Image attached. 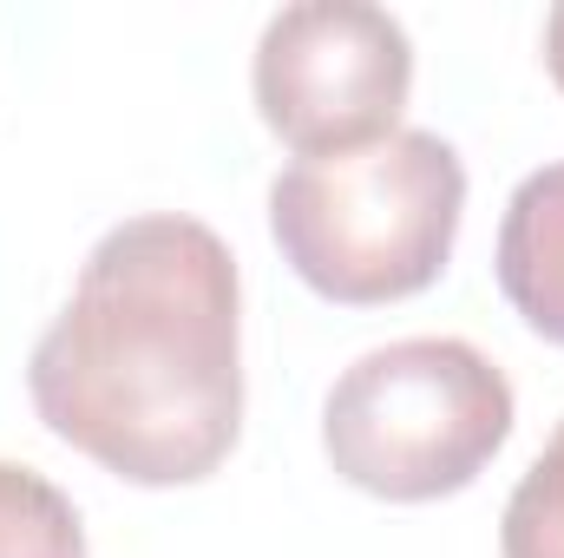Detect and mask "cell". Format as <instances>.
<instances>
[{
	"instance_id": "obj_1",
	"label": "cell",
	"mask_w": 564,
	"mask_h": 558,
	"mask_svg": "<svg viewBox=\"0 0 564 558\" xmlns=\"http://www.w3.org/2000/svg\"><path fill=\"white\" fill-rule=\"evenodd\" d=\"M40 420L132 486H197L243 433L230 244L177 211L106 230L26 362Z\"/></svg>"
},
{
	"instance_id": "obj_2",
	"label": "cell",
	"mask_w": 564,
	"mask_h": 558,
	"mask_svg": "<svg viewBox=\"0 0 564 558\" xmlns=\"http://www.w3.org/2000/svg\"><path fill=\"white\" fill-rule=\"evenodd\" d=\"M466 211V164L440 132L295 158L270 184V230L295 277L328 302L375 309L440 282Z\"/></svg>"
},
{
	"instance_id": "obj_3",
	"label": "cell",
	"mask_w": 564,
	"mask_h": 558,
	"mask_svg": "<svg viewBox=\"0 0 564 558\" xmlns=\"http://www.w3.org/2000/svg\"><path fill=\"white\" fill-rule=\"evenodd\" d=\"M512 382L459 335L368 348L322 401L328 466L394 506L466 493L512 440Z\"/></svg>"
},
{
	"instance_id": "obj_4",
	"label": "cell",
	"mask_w": 564,
	"mask_h": 558,
	"mask_svg": "<svg viewBox=\"0 0 564 558\" xmlns=\"http://www.w3.org/2000/svg\"><path fill=\"white\" fill-rule=\"evenodd\" d=\"M257 112L295 158H348L394 139L414 93V40L368 0H295L257 40Z\"/></svg>"
},
{
	"instance_id": "obj_5",
	"label": "cell",
	"mask_w": 564,
	"mask_h": 558,
	"mask_svg": "<svg viewBox=\"0 0 564 558\" xmlns=\"http://www.w3.org/2000/svg\"><path fill=\"white\" fill-rule=\"evenodd\" d=\"M499 289L532 335L564 348V158L532 171L499 224Z\"/></svg>"
},
{
	"instance_id": "obj_6",
	"label": "cell",
	"mask_w": 564,
	"mask_h": 558,
	"mask_svg": "<svg viewBox=\"0 0 564 558\" xmlns=\"http://www.w3.org/2000/svg\"><path fill=\"white\" fill-rule=\"evenodd\" d=\"M0 558H86L73 500L20 460H0Z\"/></svg>"
},
{
	"instance_id": "obj_7",
	"label": "cell",
	"mask_w": 564,
	"mask_h": 558,
	"mask_svg": "<svg viewBox=\"0 0 564 558\" xmlns=\"http://www.w3.org/2000/svg\"><path fill=\"white\" fill-rule=\"evenodd\" d=\"M499 552L506 558H564V420L545 440V453L525 466V480L506 500L499 519Z\"/></svg>"
},
{
	"instance_id": "obj_8",
	"label": "cell",
	"mask_w": 564,
	"mask_h": 558,
	"mask_svg": "<svg viewBox=\"0 0 564 558\" xmlns=\"http://www.w3.org/2000/svg\"><path fill=\"white\" fill-rule=\"evenodd\" d=\"M545 66H552V79H558V93H564V0L545 13Z\"/></svg>"
}]
</instances>
